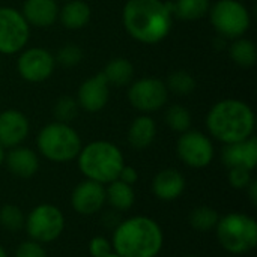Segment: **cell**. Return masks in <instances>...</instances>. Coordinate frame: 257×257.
I'll return each mask as SVG.
<instances>
[{
  "label": "cell",
  "instance_id": "39",
  "mask_svg": "<svg viewBox=\"0 0 257 257\" xmlns=\"http://www.w3.org/2000/svg\"><path fill=\"white\" fill-rule=\"evenodd\" d=\"M0 257H8V253L5 251V248L0 245Z\"/></svg>",
  "mask_w": 257,
  "mask_h": 257
},
{
  "label": "cell",
  "instance_id": "27",
  "mask_svg": "<svg viewBox=\"0 0 257 257\" xmlns=\"http://www.w3.org/2000/svg\"><path fill=\"white\" fill-rule=\"evenodd\" d=\"M164 120L172 131L182 134V133L191 130L193 117H191V113L187 107H184L181 104H173L166 110Z\"/></svg>",
  "mask_w": 257,
  "mask_h": 257
},
{
  "label": "cell",
  "instance_id": "2",
  "mask_svg": "<svg viewBox=\"0 0 257 257\" xmlns=\"http://www.w3.org/2000/svg\"><path fill=\"white\" fill-rule=\"evenodd\" d=\"M163 245L164 233L161 226L145 215L120 220L113 230L111 247L120 257H157Z\"/></svg>",
  "mask_w": 257,
  "mask_h": 257
},
{
  "label": "cell",
  "instance_id": "30",
  "mask_svg": "<svg viewBox=\"0 0 257 257\" xmlns=\"http://www.w3.org/2000/svg\"><path fill=\"white\" fill-rule=\"evenodd\" d=\"M24 214L17 205H3L0 208V226L8 232H20L24 229Z\"/></svg>",
  "mask_w": 257,
  "mask_h": 257
},
{
  "label": "cell",
  "instance_id": "43",
  "mask_svg": "<svg viewBox=\"0 0 257 257\" xmlns=\"http://www.w3.org/2000/svg\"><path fill=\"white\" fill-rule=\"evenodd\" d=\"M0 66H2V65H0Z\"/></svg>",
  "mask_w": 257,
  "mask_h": 257
},
{
  "label": "cell",
  "instance_id": "23",
  "mask_svg": "<svg viewBox=\"0 0 257 257\" xmlns=\"http://www.w3.org/2000/svg\"><path fill=\"white\" fill-rule=\"evenodd\" d=\"M102 74L110 86L125 87L134 81V65L125 57H114L105 65Z\"/></svg>",
  "mask_w": 257,
  "mask_h": 257
},
{
  "label": "cell",
  "instance_id": "7",
  "mask_svg": "<svg viewBox=\"0 0 257 257\" xmlns=\"http://www.w3.org/2000/svg\"><path fill=\"white\" fill-rule=\"evenodd\" d=\"M211 24L218 33V36L224 39H236L244 36L250 26L251 17L244 3L239 0H218L211 5L209 9Z\"/></svg>",
  "mask_w": 257,
  "mask_h": 257
},
{
  "label": "cell",
  "instance_id": "6",
  "mask_svg": "<svg viewBox=\"0 0 257 257\" xmlns=\"http://www.w3.org/2000/svg\"><path fill=\"white\" fill-rule=\"evenodd\" d=\"M215 233L218 244L230 254H247L257 245L256 220L242 212H230L220 217Z\"/></svg>",
  "mask_w": 257,
  "mask_h": 257
},
{
  "label": "cell",
  "instance_id": "21",
  "mask_svg": "<svg viewBox=\"0 0 257 257\" xmlns=\"http://www.w3.org/2000/svg\"><path fill=\"white\" fill-rule=\"evenodd\" d=\"M92 9L84 0H69L63 2V6L59 8V21L65 29L80 30L86 27L90 21Z\"/></svg>",
  "mask_w": 257,
  "mask_h": 257
},
{
  "label": "cell",
  "instance_id": "26",
  "mask_svg": "<svg viewBox=\"0 0 257 257\" xmlns=\"http://www.w3.org/2000/svg\"><path fill=\"white\" fill-rule=\"evenodd\" d=\"M220 220V214L211 208V206H197L190 212L188 217V223L190 226L197 230V232H209V230H215L217 223Z\"/></svg>",
  "mask_w": 257,
  "mask_h": 257
},
{
  "label": "cell",
  "instance_id": "41",
  "mask_svg": "<svg viewBox=\"0 0 257 257\" xmlns=\"http://www.w3.org/2000/svg\"><path fill=\"white\" fill-rule=\"evenodd\" d=\"M60 2H69V0H60Z\"/></svg>",
  "mask_w": 257,
  "mask_h": 257
},
{
  "label": "cell",
  "instance_id": "22",
  "mask_svg": "<svg viewBox=\"0 0 257 257\" xmlns=\"http://www.w3.org/2000/svg\"><path fill=\"white\" fill-rule=\"evenodd\" d=\"M105 203H108L117 212L130 211L136 203V193L133 185H128L119 179L107 184Z\"/></svg>",
  "mask_w": 257,
  "mask_h": 257
},
{
  "label": "cell",
  "instance_id": "3",
  "mask_svg": "<svg viewBox=\"0 0 257 257\" xmlns=\"http://www.w3.org/2000/svg\"><path fill=\"white\" fill-rule=\"evenodd\" d=\"M254 126L256 117L253 108L241 99H221L214 104L206 114V128L209 134L223 145L253 137Z\"/></svg>",
  "mask_w": 257,
  "mask_h": 257
},
{
  "label": "cell",
  "instance_id": "29",
  "mask_svg": "<svg viewBox=\"0 0 257 257\" xmlns=\"http://www.w3.org/2000/svg\"><path fill=\"white\" fill-rule=\"evenodd\" d=\"M78 111H80V105L77 99L69 95L60 96L53 107V114L56 117V122H62V123H71L78 116Z\"/></svg>",
  "mask_w": 257,
  "mask_h": 257
},
{
  "label": "cell",
  "instance_id": "33",
  "mask_svg": "<svg viewBox=\"0 0 257 257\" xmlns=\"http://www.w3.org/2000/svg\"><path fill=\"white\" fill-rule=\"evenodd\" d=\"M15 257H47V251L42 247V244L27 239L17 247Z\"/></svg>",
  "mask_w": 257,
  "mask_h": 257
},
{
  "label": "cell",
  "instance_id": "16",
  "mask_svg": "<svg viewBox=\"0 0 257 257\" xmlns=\"http://www.w3.org/2000/svg\"><path fill=\"white\" fill-rule=\"evenodd\" d=\"M223 163L227 169L242 167L247 170H254L257 166V140L256 137H250L242 142L224 145L221 152Z\"/></svg>",
  "mask_w": 257,
  "mask_h": 257
},
{
  "label": "cell",
  "instance_id": "12",
  "mask_svg": "<svg viewBox=\"0 0 257 257\" xmlns=\"http://www.w3.org/2000/svg\"><path fill=\"white\" fill-rule=\"evenodd\" d=\"M56 68L54 56L42 47H30L20 51L17 71L29 83H42L48 80Z\"/></svg>",
  "mask_w": 257,
  "mask_h": 257
},
{
  "label": "cell",
  "instance_id": "20",
  "mask_svg": "<svg viewBox=\"0 0 257 257\" xmlns=\"http://www.w3.org/2000/svg\"><path fill=\"white\" fill-rule=\"evenodd\" d=\"M157 137V123L149 114L137 116L128 128V143L133 149H148Z\"/></svg>",
  "mask_w": 257,
  "mask_h": 257
},
{
  "label": "cell",
  "instance_id": "1",
  "mask_svg": "<svg viewBox=\"0 0 257 257\" xmlns=\"http://www.w3.org/2000/svg\"><path fill=\"white\" fill-rule=\"evenodd\" d=\"M128 35L142 44H158L173 26V3L164 0H128L122 11Z\"/></svg>",
  "mask_w": 257,
  "mask_h": 257
},
{
  "label": "cell",
  "instance_id": "4",
  "mask_svg": "<svg viewBox=\"0 0 257 257\" xmlns=\"http://www.w3.org/2000/svg\"><path fill=\"white\" fill-rule=\"evenodd\" d=\"M78 169L86 179L107 185L119 178L125 158L122 151L111 142L95 140L83 146L78 157Z\"/></svg>",
  "mask_w": 257,
  "mask_h": 257
},
{
  "label": "cell",
  "instance_id": "19",
  "mask_svg": "<svg viewBox=\"0 0 257 257\" xmlns=\"http://www.w3.org/2000/svg\"><path fill=\"white\" fill-rule=\"evenodd\" d=\"M8 170L21 179H29L35 176L39 170V157L35 151L24 146H15L9 149L5 158Z\"/></svg>",
  "mask_w": 257,
  "mask_h": 257
},
{
  "label": "cell",
  "instance_id": "15",
  "mask_svg": "<svg viewBox=\"0 0 257 257\" xmlns=\"http://www.w3.org/2000/svg\"><path fill=\"white\" fill-rule=\"evenodd\" d=\"M30 133L27 116L18 110L8 108L0 111V145L5 149L20 146Z\"/></svg>",
  "mask_w": 257,
  "mask_h": 257
},
{
  "label": "cell",
  "instance_id": "42",
  "mask_svg": "<svg viewBox=\"0 0 257 257\" xmlns=\"http://www.w3.org/2000/svg\"><path fill=\"white\" fill-rule=\"evenodd\" d=\"M185 257H197V256H185Z\"/></svg>",
  "mask_w": 257,
  "mask_h": 257
},
{
  "label": "cell",
  "instance_id": "11",
  "mask_svg": "<svg viewBox=\"0 0 257 257\" xmlns=\"http://www.w3.org/2000/svg\"><path fill=\"white\" fill-rule=\"evenodd\" d=\"M176 152L179 160L191 169H205L215 157L212 140L205 133L196 130H188L179 136Z\"/></svg>",
  "mask_w": 257,
  "mask_h": 257
},
{
  "label": "cell",
  "instance_id": "5",
  "mask_svg": "<svg viewBox=\"0 0 257 257\" xmlns=\"http://www.w3.org/2000/svg\"><path fill=\"white\" fill-rule=\"evenodd\" d=\"M36 148L45 160L62 164L77 160L83 143L80 134L69 123L54 120L38 133Z\"/></svg>",
  "mask_w": 257,
  "mask_h": 257
},
{
  "label": "cell",
  "instance_id": "24",
  "mask_svg": "<svg viewBox=\"0 0 257 257\" xmlns=\"http://www.w3.org/2000/svg\"><path fill=\"white\" fill-rule=\"evenodd\" d=\"M229 56L241 68H251L256 65L257 50L253 41L241 36L230 42L229 45Z\"/></svg>",
  "mask_w": 257,
  "mask_h": 257
},
{
  "label": "cell",
  "instance_id": "18",
  "mask_svg": "<svg viewBox=\"0 0 257 257\" xmlns=\"http://www.w3.org/2000/svg\"><path fill=\"white\" fill-rule=\"evenodd\" d=\"M21 14L29 26L47 29L57 21L59 5L57 0H24Z\"/></svg>",
  "mask_w": 257,
  "mask_h": 257
},
{
  "label": "cell",
  "instance_id": "38",
  "mask_svg": "<svg viewBox=\"0 0 257 257\" xmlns=\"http://www.w3.org/2000/svg\"><path fill=\"white\" fill-rule=\"evenodd\" d=\"M5 158H6V149L0 145V166L5 163Z\"/></svg>",
  "mask_w": 257,
  "mask_h": 257
},
{
  "label": "cell",
  "instance_id": "36",
  "mask_svg": "<svg viewBox=\"0 0 257 257\" xmlns=\"http://www.w3.org/2000/svg\"><path fill=\"white\" fill-rule=\"evenodd\" d=\"M114 212H116V211H110V212H107V214L104 215V223H105V226L110 227V229H114V227L120 223V218H119Z\"/></svg>",
  "mask_w": 257,
  "mask_h": 257
},
{
  "label": "cell",
  "instance_id": "25",
  "mask_svg": "<svg viewBox=\"0 0 257 257\" xmlns=\"http://www.w3.org/2000/svg\"><path fill=\"white\" fill-rule=\"evenodd\" d=\"M211 9V0H175L173 15L185 21L200 20L208 15Z\"/></svg>",
  "mask_w": 257,
  "mask_h": 257
},
{
  "label": "cell",
  "instance_id": "28",
  "mask_svg": "<svg viewBox=\"0 0 257 257\" xmlns=\"http://www.w3.org/2000/svg\"><path fill=\"white\" fill-rule=\"evenodd\" d=\"M166 86H167L169 92H173V93L181 95V96H187L196 90L197 81L188 71L179 69V71H175L169 75Z\"/></svg>",
  "mask_w": 257,
  "mask_h": 257
},
{
  "label": "cell",
  "instance_id": "34",
  "mask_svg": "<svg viewBox=\"0 0 257 257\" xmlns=\"http://www.w3.org/2000/svg\"><path fill=\"white\" fill-rule=\"evenodd\" d=\"M89 254L92 257H107L110 253H113L111 241H108L104 236H93L89 241Z\"/></svg>",
  "mask_w": 257,
  "mask_h": 257
},
{
  "label": "cell",
  "instance_id": "35",
  "mask_svg": "<svg viewBox=\"0 0 257 257\" xmlns=\"http://www.w3.org/2000/svg\"><path fill=\"white\" fill-rule=\"evenodd\" d=\"M117 179L122 181V182H125V184H128V185H134V184L139 181V172H137L133 166H126V164H125V166L122 167V170H120Z\"/></svg>",
  "mask_w": 257,
  "mask_h": 257
},
{
  "label": "cell",
  "instance_id": "37",
  "mask_svg": "<svg viewBox=\"0 0 257 257\" xmlns=\"http://www.w3.org/2000/svg\"><path fill=\"white\" fill-rule=\"evenodd\" d=\"M247 190V193H248V197H250V202L253 203V205H257V182L253 179L251 182H250V185L245 188Z\"/></svg>",
  "mask_w": 257,
  "mask_h": 257
},
{
  "label": "cell",
  "instance_id": "13",
  "mask_svg": "<svg viewBox=\"0 0 257 257\" xmlns=\"http://www.w3.org/2000/svg\"><path fill=\"white\" fill-rule=\"evenodd\" d=\"M105 205V187L99 182L84 179L71 194L72 209L84 217L98 214Z\"/></svg>",
  "mask_w": 257,
  "mask_h": 257
},
{
  "label": "cell",
  "instance_id": "9",
  "mask_svg": "<svg viewBox=\"0 0 257 257\" xmlns=\"http://www.w3.org/2000/svg\"><path fill=\"white\" fill-rule=\"evenodd\" d=\"M30 39V26L21 11L11 6L0 8V54L23 51Z\"/></svg>",
  "mask_w": 257,
  "mask_h": 257
},
{
  "label": "cell",
  "instance_id": "10",
  "mask_svg": "<svg viewBox=\"0 0 257 257\" xmlns=\"http://www.w3.org/2000/svg\"><path fill=\"white\" fill-rule=\"evenodd\" d=\"M169 93L166 83L155 77L134 80L128 86V101L142 114H151L161 110L167 104Z\"/></svg>",
  "mask_w": 257,
  "mask_h": 257
},
{
  "label": "cell",
  "instance_id": "14",
  "mask_svg": "<svg viewBox=\"0 0 257 257\" xmlns=\"http://www.w3.org/2000/svg\"><path fill=\"white\" fill-rule=\"evenodd\" d=\"M110 98V84L107 83L102 72H98L89 78H86L77 92V102L81 110L87 113L101 111Z\"/></svg>",
  "mask_w": 257,
  "mask_h": 257
},
{
  "label": "cell",
  "instance_id": "17",
  "mask_svg": "<svg viewBox=\"0 0 257 257\" xmlns=\"http://www.w3.org/2000/svg\"><path fill=\"white\" fill-rule=\"evenodd\" d=\"M185 178L176 169L160 170L152 181V193L161 202H173L185 191Z\"/></svg>",
  "mask_w": 257,
  "mask_h": 257
},
{
  "label": "cell",
  "instance_id": "31",
  "mask_svg": "<svg viewBox=\"0 0 257 257\" xmlns=\"http://www.w3.org/2000/svg\"><path fill=\"white\" fill-rule=\"evenodd\" d=\"M54 59H56V63L66 66V68H72V66H77L83 60V51L77 44H65L63 47L59 48Z\"/></svg>",
  "mask_w": 257,
  "mask_h": 257
},
{
  "label": "cell",
  "instance_id": "40",
  "mask_svg": "<svg viewBox=\"0 0 257 257\" xmlns=\"http://www.w3.org/2000/svg\"><path fill=\"white\" fill-rule=\"evenodd\" d=\"M107 257H120V256H119V254H116V253L113 251V253H110V254H108Z\"/></svg>",
  "mask_w": 257,
  "mask_h": 257
},
{
  "label": "cell",
  "instance_id": "8",
  "mask_svg": "<svg viewBox=\"0 0 257 257\" xmlns=\"http://www.w3.org/2000/svg\"><path fill=\"white\" fill-rule=\"evenodd\" d=\"M66 221L63 212L50 203L35 206L24 220V230L29 239L39 244H50L59 239L65 230Z\"/></svg>",
  "mask_w": 257,
  "mask_h": 257
},
{
  "label": "cell",
  "instance_id": "32",
  "mask_svg": "<svg viewBox=\"0 0 257 257\" xmlns=\"http://www.w3.org/2000/svg\"><path fill=\"white\" fill-rule=\"evenodd\" d=\"M227 181H229V185L232 188H235V190H245L250 185V182L253 181L251 170H247V169H242V167L229 169Z\"/></svg>",
  "mask_w": 257,
  "mask_h": 257
}]
</instances>
